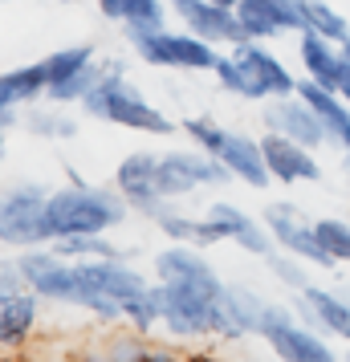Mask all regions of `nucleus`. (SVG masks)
<instances>
[{"mask_svg": "<svg viewBox=\"0 0 350 362\" xmlns=\"http://www.w3.org/2000/svg\"><path fill=\"white\" fill-rule=\"evenodd\" d=\"M131 216V204L118 187H98L86 183L69 171V183L49 192L45 204V224L49 236H78V232H115L122 220Z\"/></svg>", "mask_w": 350, "mask_h": 362, "instance_id": "nucleus-1", "label": "nucleus"}, {"mask_svg": "<svg viewBox=\"0 0 350 362\" xmlns=\"http://www.w3.org/2000/svg\"><path fill=\"white\" fill-rule=\"evenodd\" d=\"M78 106H82V115L115 122V127H127V131H139V134H159V139L163 134H175V122L155 102H147V94L134 82H127L122 62H110V69L102 74V82Z\"/></svg>", "mask_w": 350, "mask_h": 362, "instance_id": "nucleus-2", "label": "nucleus"}, {"mask_svg": "<svg viewBox=\"0 0 350 362\" xmlns=\"http://www.w3.org/2000/svg\"><path fill=\"white\" fill-rule=\"evenodd\" d=\"M122 33L131 41V49L155 69H184V74H204L216 69L220 49L212 41L196 37L192 29H147V25H122Z\"/></svg>", "mask_w": 350, "mask_h": 362, "instance_id": "nucleus-3", "label": "nucleus"}, {"mask_svg": "<svg viewBox=\"0 0 350 362\" xmlns=\"http://www.w3.org/2000/svg\"><path fill=\"white\" fill-rule=\"evenodd\" d=\"M159 289V329L171 342H204L216 338V301L220 293L184 285V281H155Z\"/></svg>", "mask_w": 350, "mask_h": 362, "instance_id": "nucleus-4", "label": "nucleus"}, {"mask_svg": "<svg viewBox=\"0 0 350 362\" xmlns=\"http://www.w3.org/2000/svg\"><path fill=\"white\" fill-rule=\"evenodd\" d=\"M45 204H49V187L37 180H21L4 192L0 204V240L8 248H37L53 245L49 224H45Z\"/></svg>", "mask_w": 350, "mask_h": 362, "instance_id": "nucleus-5", "label": "nucleus"}, {"mask_svg": "<svg viewBox=\"0 0 350 362\" xmlns=\"http://www.w3.org/2000/svg\"><path fill=\"white\" fill-rule=\"evenodd\" d=\"M261 220L269 224V232H273L277 248H285V252H298L301 261H310L314 269H334V257L322 248V240H317L314 220H305V212H301L293 199H273V204H265Z\"/></svg>", "mask_w": 350, "mask_h": 362, "instance_id": "nucleus-6", "label": "nucleus"}, {"mask_svg": "<svg viewBox=\"0 0 350 362\" xmlns=\"http://www.w3.org/2000/svg\"><path fill=\"white\" fill-rule=\"evenodd\" d=\"M115 187L127 196L131 212L147 216L151 224L171 208V199L159 192V151H131L115 167Z\"/></svg>", "mask_w": 350, "mask_h": 362, "instance_id": "nucleus-7", "label": "nucleus"}, {"mask_svg": "<svg viewBox=\"0 0 350 362\" xmlns=\"http://www.w3.org/2000/svg\"><path fill=\"white\" fill-rule=\"evenodd\" d=\"M261 118H265V131L289 134V139H298L301 147H310V151L330 143V131H326L322 115L305 98H298V94L269 98V106H261Z\"/></svg>", "mask_w": 350, "mask_h": 362, "instance_id": "nucleus-8", "label": "nucleus"}, {"mask_svg": "<svg viewBox=\"0 0 350 362\" xmlns=\"http://www.w3.org/2000/svg\"><path fill=\"white\" fill-rule=\"evenodd\" d=\"M155 281H184V285H200L212 293H224L228 281H220V273L212 269V261L204 257L200 245H184V240H171L167 248H159L151 257Z\"/></svg>", "mask_w": 350, "mask_h": 362, "instance_id": "nucleus-9", "label": "nucleus"}, {"mask_svg": "<svg viewBox=\"0 0 350 362\" xmlns=\"http://www.w3.org/2000/svg\"><path fill=\"white\" fill-rule=\"evenodd\" d=\"M171 13L180 17L184 29H192L196 37L212 41V45H236L245 41V25L236 17V8H220L212 0H171Z\"/></svg>", "mask_w": 350, "mask_h": 362, "instance_id": "nucleus-10", "label": "nucleus"}, {"mask_svg": "<svg viewBox=\"0 0 350 362\" xmlns=\"http://www.w3.org/2000/svg\"><path fill=\"white\" fill-rule=\"evenodd\" d=\"M265 313V297L249 285H224L216 301V338L220 342H240L257 338V322Z\"/></svg>", "mask_w": 350, "mask_h": 362, "instance_id": "nucleus-11", "label": "nucleus"}, {"mask_svg": "<svg viewBox=\"0 0 350 362\" xmlns=\"http://www.w3.org/2000/svg\"><path fill=\"white\" fill-rule=\"evenodd\" d=\"M204 216L220 228L224 240H233V245L240 248V252H249V257H269V252L277 248L269 224L265 220H252L240 204H224V199H216V204H208V212Z\"/></svg>", "mask_w": 350, "mask_h": 362, "instance_id": "nucleus-12", "label": "nucleus"}, {"mask_svg": "<svg viewBox=\"0 0 350 362\" xmlns=\"http://www.w3.org/2000/svg\"><path fill=\"white\" fill-rule=\"evenodd\" d=\"M236 17H240V25H245V33L252 41H273L281 33H301L305 29L298 0H240Z\"/></svg>", "mask_w": 350, "mask_h": 362, "instance_id": "nucleus-13", "label": "nucleus"}, {"mask_svg": "<svg viewBox=\"0 0 350 362\" xmlns=\"http://www.w3.org/2000/svg\"><path fill=\"white\" fill-rule=\"evenodd\" d=\"M261 151H265V163L277 183H317L322 180V167H317L314 151L301 147L298 139H289V134L265 131L261 134Z\"/></svg>", "mask_w": 350, "mask_h": 362, "instance_id": "nucleus-14", "label": "nucleus"}, {"mask_svg": "<svg viewBox=\"0 0 350 362\" xmlns=\"http://www.w3.org/2000/svg\"><path fill=\"white\" fill-rule=\"evenodd\" d=\"M41 301L45 297L33 293L29 285L0 293V346L4 350H21V346L33 338L37 317H41Z\"/></svg>", "mask_w": 350, "mask_h": 362, "instance_id": "nucleus-15", "label": "nucleus"}, {"mask_svg": "<svg viewBox=\"0 0 350 362\" xmlns=\"http://www.w3.org/2000/svg\"><path fill=\"white\" fill-rule=\"evenodd\" d=\"M220 159H224L228 171H233L245 187H252V192H265L269 183H273V171H269V163H265L261 139H252V134H245V131H228L224 147H220Z\"/></svg>", "mask_w": 350, "mask_h": 362, "instance_id": "nucleus-16", "label": "nucleus"}, {"mask_svg": "<svg viewBox=\"0 0 350 362\" xmlns=\"http://www.w3.org/2000/svg\"><path fill=\"white\" fill-rule=\"evenodd\" d=\"M233 53L252 69V74H257V82L265 86L269 98H285V94H293V90H298V78L289 74V66H285L273 49H265L261 41L245 37V41H236V45H233Z\"/></svg>", "mask_w": 350, "mask_h": 362, "instance_id": "nucleus-17", "label": "nucleus"}, {"mask_svg": "<svg viewBox=\"0 0 350 362\" xmlns=\"http://www.w3.org/2000/svg\"><path fill=\"white\" fill-rule=\"evenodd\" d=\"M293 94H298V98H305L317 115H322V122H326V131H330L334 147H346V139H350V102L342 98L338 90L314 82L310 74H305V78H298V90H293Z\"/></svg>", "mask_w": 350, "mask_h": 362, "instance_id": "nucleus-18", "label": "nucleus"}, {"mask_svg": "<svg viewBox=\"0 0 350 362\" xmlns=\"http://www.w3.org/2000/svg\"><path fill=\"white\" fill-rule=\"evenodd\" d=\"M269 350H273L277 358H289V362H330L334 358V346L326 342V334L310 329L305 322L281 326L269 338Z\"/></svg>", "mask_w": 350, "mask_h": 362, "instance_id": "nucleus-19", "label": "nucleus"}, {"mask_svg": "<svg viewBox=\"0 0 350 362\" xmlns=\"http://www.w3.org/2000/svg\"><path fill=\"white\" fill-rule=\"evenodd\" d=\"M298 57H301V69H305L314 82L338 90V82H342V57H338V41L314 33V29H301V33H298Z\"/></svg>", "mask_w": 350, "mask_h": 362, "instance_id": "nucleus-20", "label": "nucleus"}, {"mask_svg": "<svg viewBox=\"0 0 350 362\" xmlns=\"http://www.w3.org/2000/svg\"><path fill=\"white\" fill-rule=\"evenodd\" d=\"M41 94H49V66H45V57L0 74V106H29Z\"/></svg>", "mask_w": 350, "mask_h": 362, "instance_id": "nucleus-21", "label": "nucleus"}, {"mask_svg": "<svg viewBox=\"0 0 350 362\" xmlns=\"http://www.w3.org/2000/svg\"><path fill=\"white\" fill-rule=\"evenodd\" d=\"M200 183V159L196 151H163L159 155V192L167 199H184L192 196Z\"/></svg>", "mask_w": 350, "mask_h": 362, "instance_id": "nucleus-22", "label": "nucleus"}, {"mask_svg": "<svg viewBox=\"0 0 350 362\" xmlns=\"http://www.w3.org/2000/svg\"><path fill=\"white\" fill-rule=\"evenodd\" d=\"M102 354L106 358H115V362H151V358H180V346H159V342H151V334H143V329H122V334H115L110 342L102 346Z\"/></svg>", "mask_w": 350, "mask_h": 362, "instance_id": "nucleus-23", "label": "nucleus"}, {"mask_svg": "<svg viewBox=\"0 0 350 362\" xmlns=\"http://www.w3.org/2000/svg\"><path fill=\"white\" fill-rule=\"evenodd\" d=\"M155 228L163 232L167 240H184V245H200V248H208V245H220L224 236H220V228L208 220V216H187V212H180L175 204L167 208L159 220H155Z\"/></svg>", "mask_w": 350, "mask_h": 362, "instance_id": "nucleus-24", "label": "nucleus"}, {"mask_svg": "<svg viewBox=\"0 0 350 362\" xmlns=\"http://www.w3.org/2000/svg\"><path fill=\"white\" fill-rule=\"evenodd\" d=\"M301 293L310 297V305L317 310L322 326H326V338L350 342V297L342 289H322V285H305Z\"/></svg>", "mask_w": 350, "mask_h": 362, "instance_id": "nucleus-25", "label": "nucleus"}, {"mask_svg": "<svg viewBox=\"0 0 350 362\" xmlns=\"http://www.w3.org/2000/svg\"><path fill=\"white\" fill-rule=\"evenodd\" d=\"M212 74H216V86L224 94H233V98H240V102H269L265 86L257 82V74H252L236 53H220V62H216Z\"/></svg>", "mask_w": 350, "mask_h": 362, "instance_id": "nucleus-26", "label": "nucleus"}, {"mask_svg": "<svg viewBox=\"0 0 350 362\" xmlns=\"http://www.w3.org/2000/svg\"><path fill=\"white\" fill-rule=\"evenodd\" d=\"M102 17L118 25H147V29H167V4L163 0H98Z\"/></svg>", "mask_w": 350, "mask_h": 362, "instance_id": "nucleus-27", "label": "nucleus"}, {"mask_svg": "<svg viewBox=\"0 0 350 362\" xmlns=\"http://www.w3.org/2000/svg\"><path fill=\"white\" fill-rule=\"evenodd\" d=\"M53 248L69 261H102V257H127V248H118L106 232H78V236H57Z\"/></svg>", "mask_w": 350, "mask_h": 362, "instance_id": "nucleus-28", "label": "nucleus"}, {"mask_svg": "<svg viewBox=\"0 0 350 362\" xmlns=\"http://www.w3.org/2000/svg\"><path fill=\"white\" fill-rule=\"evenodd\" d=\"M106 69H110V62H90V66H82L78 74H69L62 82H49V102L53 106H74V102H82L86 94L102 82Z\"/></svg>", "mask_w": 350, "mask_h": 362, "instance_id": "nucleus-29", "label": "nucleus"}, {"mask_svg": "<svg viewBox=\"0 0 350 362\" xmlns=\"http://www.w3.org/2000/svg\"><path fill=\"white\" fill-rule=\"evenodd\" d=\"M298 4H301V17H305V29H314V33L330 37V41H342V37H350L346 17H342L334 4H326V0H298Z\"/></svg>", "mask_w": 350, "mask_h": 362, "instance_id": "nucleus-30", "label": "nucleus"}, {"mask_svg": "<svg viewBox=\"0 0 350 362\" xmlns=\"http://www.w3.org/2000/svg\"><path fill=\"white\" fill-rule=\"evenodd\" d=\"M265 264H269V273H273V281L285 285V289H293V293H301L305 285H314V281H310V261H301L298 252H285V248L277 252V248H273L265 257Z\"/></svg>", "mask_w": 350, "mask_h": 362, "instance_id": "nucleus-31", "label": "nucleus"}, {"mask_svg": "<svg viewBox=\"0 0 350 362\" xmlns=\"http://www.w3.org/2000/svg\"><path fill=\"white\" fill-rule=\"evenodd\" d=\"M90 62H98V49H94V41H78V45H62V49H53L45 57V66H49V82H62L69 74H78L82 66Z\"/></svg>", "mask_w": 350, "mask_h": 362, "instance_id": "nucleus-32", "label": "nucleus"}, {"mask_svg": "<svg viewBox=\"0 0 350 362\" xmlns=\"http://www.w3.org/2000/svg\"><path fill=\"white\" fill-rule=\"evenodd\" d=\"M314 228H317L322 248L334 257V264H350V220L322 216V220H314Z\"/></svg>", "mask_w": 350, "mask_h": 362, "instance_id": "nucleus-33", "label": "nucleus"}, {"mask_svg": "<svg viewBox=\"0 0 350 362\" xmlns=\"http://www.w3.org/2000/svg\"><path fill=\"white\" fill-rule=\"evenodd\" d=\"M25 127L37 134V139H74L78 134V122L66 115H57V110H33V115L25 118Z\"/></svg>", "mask_w": 350, "mask_h": 362, "instance_id": "nucleus-34", "label": "nucleus"}, {"mask_svg": "<svg viewBox=\"0 0 350 362\" xmlns=\"http://www.w3.org/2000/svg\"><path fill=\"white\" fill-rule=\"evenodd\" d=\"M184 134L196 143V147L212 151V155H220V147H224V139H228V127H220V122H212V118H187L184 122Z\"/></svg>", "mask_w": 350, "mask_h": 362, "instance_id": "nucleus-35", "label": "nucleus"}, {"mask_svg": "<svg viewBox=\"0 0 350 362\" xmlns=\"http://www.w3.org/2000/svg\"><path fill=\"white\" fill-rule=\"evenodd\" d=\"M289 322H298V313H293V301H265V313H261V322H257V338L269 342L273 334Z\"/></svg>", "mask_w": 350, "mask_h": 362, "instance_id": "nucleus-36", "label": "nucleus"}, {"mask_svg": "<svg viewBox=\"0 0 350 362\" xmlns=\"http://www.w3.org/2000/svg\"><path fill=\"white\" fill-rule=\"evenodd\" d=\"M8 289H25V277H21V264H17V257L0 264V293H8Z\"/></svg>", "mask_w": 350, "mask_h": 362, "instance_id": "nucleus-37", "label": "nucleus"}, {"mask_svg": "<svg viewBox=\"0 0 350 362\" xmlns=\"http://www.w3.org/2000/svg\"><path fill=\"white\" fill-rule=\"evenodd\" d=\"M0 127H4V131L17 127V106H0Z\"/></svg>", "mask_w": 350, "mask_h": 362, "instance_id": "nucleus-38", "label": "nucleus"}, {"mask_svg": "<svg viewBox=\"0 0 350 362\" xmlns=\"http://www.w3.org/2000/svg\"><path fill=\"white\" fill-rule=\"evenodd\" d=\"M338 57H342V66H350V37L338 41Z\"/></svg>", "mask_w": 350, "mask_h": 362, "instance_id": "nucleus-39", "label": "nucleus"}, {"mask_svg": "<svg viewBox=\"0 0 350 362\" xmlns=\"http://www.w3.org/2000/svg\"><path fill=\"white\" fill-rule=\"evenodd\" d=\"M212 4H220V8H236L240 0H212Z\"/></svg>", "mask_w": 350, "mask_h": 362, "instance_id": "nucleus-40", "label": "nucleus"}, {"mask_svg": "<svg viewBox=\"0 0 350 362\" xmlns=\"http://www.w3.org/2000/svg\"><path fill=\"white\" fill-rule=\"evenodd\" d=\"M342 175L350 180V151H346V159H342Z\"/></svg>", "mask_w": 350, "mask_h": 362, "instance_id": "nucleus-41", "label": "nucleus"}, {"mask_svg": "<svg viewBox=\"0 0 350 362\" xmlns=\"http://www.w3.org/2000/svg\"><path fill=\"white\" fill-rule=\"evenodd\" d=\"M62 4H78V0H62ZM94 4H98V0H94Z\"/></svg>", "mask_w": 350, "mask_h": 362, "instance_id": "nucleus-42", "label": "nucleus"}, {"mask_svg": "<svg viewBox=\"0 0 350 362\" xmlns=\"http://www.w3.org/2000/svg\"><path fill=\"white\" fill-rule=\"evenodd\" d=\"M346 151H350V139H346Z\"/></svg>", "mask_w": 350, "mask_h": 362, "instance_id": "nucleus-43", "label": "nucleus"}]
</instances>
